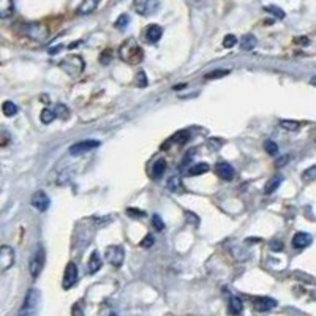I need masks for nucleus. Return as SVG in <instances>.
Segmentation results:
<instances>
[{
	"instance_id": "f257e3e1",
	"label": "nucleus",
	"mask_w": 316,
	"mask_h": 316,
	"mask_svg": "<svg viewBox=\"0 0 316 316\" xmlns=\"http://www.w3.org/2000/svg\"><path fill=\"white\" fill-rule=\"evenodd\" d=\"M118 56H121V59L124 62H127L130 65H136L142 60L144 52L135 38H128L127 42H124L122 46L118 48Z\"/></svg>"
},
{
	"instance_id": "f03ea898",
	"label": "nucleus",
	"mask_w": 316,
	"mask_h": 316,
	"mask_svg": "<svg viewBox=\"0 0 316 316\" xmlns=\"http://www.w3.org/2000/svg\"><path fill=\"white\" fill-rule=\"evenodd\" d=\"M60 68L68 76L76 77L84 71V60L81 56H67L60 62Z\"/></svg>"
},
{
	"instance_id": "7ed1b4c3",
	"label": "nucleus",
	"mask_w": 316,
	"mask_h": 316,
	"mask_svg": "<svg viewBox=\"0 0 316 316\" xmlns=\"http://www.w3.org/2000/svg\"><path fill=\"white\" fill-rule=\"evenodd\" d=\"M24 33L27 35L30 40H35V42H40V43H43L45 40L48 38V35H49L46 25L45 24H40V22L24 24Z\"/></svg>"
},
{
	"instance_id": "20e7f679",
	"label": "nucleus",
	"mask_w": 316,
	"mask_h": 316,
	"mask_svg": "<svg viewBox=\"0 0 316 316\" xmlns=\"http://www.w3.org/2000/svg\"><path fill=\"white\" fill-rule=\"evenodd\" d=\"M133 8L141 16H150L160 8V0H135Z\"/></svg>"
},
{
	"instance_id": "39448f33",
	"label": "nucleus",
	"mask_w": 316,
	"mask_h": 316,
	"mask_svg": "<svg viewBox=\"0 0 316 316\" xmlns=\"http://www.w3.org/2000/svg\"><path fill=\"white\" fill-rule=\"evenodd\" d=\"M38 302H40V293L36 289H30L24 299L22 308L19 310V314H32L38 308Z\"/></svg>"
},
{
	"instance_id": "423d86ee",
	"label": "nucleus",
	"mask_w": 316,
	"mask_h": 316,
	"mask_svg": "<svg viewBox=\"0 0 316 316\" xmlns=\"http://www.w3.org/2000/svg\"><path fill=\"white\" fill-rule=\"evenodd\" d=\"M104 256H106V261L109 262V264L118 267V266H122L125 253H124V248L121 245H109L106 248V252H104Z\"/></svg>"
},
{
	"instance_id": "0eeeda50",
	"label": "nucleus",
	"mask_w": 316,
	"mask_h": 316,
	"mask_svg": "<svg viewBox=\"0 0 316 316\" xmlns=\"http://www.w3.org/2000/svg\"><path fill=\"white\" fill-rule=\"evenodd\" d=\"M77 275H79L77 266L74 264V262H68L67 267H65L63 280H62L63 289H70V288H73V286L77 283Z\"/></svg>"
},
{
	"instance_id": "6e6552de",
	"label": "nucleus",
	"mask_w": 316,
	"mask_h": 316,
	"mask_svg": "<svg viewBox=\"0 0 316 316\" xmlns=\"http://www.w3.org/2000/svg\"><path fill=\"white\" fill-rule=\"evenodd\" d=\"M43 266H45V250L38 248L33 258L30 259V264H29V270H30V275L33 276V279H36V276L42 273Z\"/></svg>"
},
{
	"instance_id": "1a4fd4ad",
	"label": "nucleus",
	"mask_w": 316,
	"mask_h": 316,
	"mask_svg": "<svg viewBox=\"0 0 316 316\" xmlns=\"http://www.w3.org/2000/svg\"><path fill=\"white\" fill-rule=\"evenodd\" d=\"M100 147V141H95V139H86V141H79L76 144L70 147V153L71 155H81V153H86V152H90L92 149H97Z\"/></svg>"
},
{
	"instance_id": "9d476101",
	"label": "nucleus",
	"mask_w": 316,
	"mask_h": 316,
	"mask_svg": "<svg viewBox=\"0 0 316 316\" xmlns=\"http://www.w3.org/2000/svg\"><path fill=\"white\" fill-rule=\"evenodd\" d=\"M13 264H15V252H13L11 247L4 245L0 248V269H2V272H5Z\"/></svg>"
},
{
	"instance_id": "9b49d317",
	"label": "nucleus",
	"mask_w": 316,
	"mask_h": 316,
	"mask_svg": "<svg viewBox=\"0 0 316 316\" xmlns=\"http://www.w3.org/2000/svg\"><path fill=\"white\" fill-rule=\"evenodd\" d=\"M32 206L36 209V210H40V212H45V210H48L49 209V204H51V200L48 198V194L45 193V191H42V190H38L36 193H33V196H32Z\"/></svg>"
},
{
	"instance_id": "f8f14e48",
	"label": "nucleus",
	"mask_w": 316,
	"mask_h": 316,
	"mask_svg": "<svg viewBox=\"0 0 316 316\" xmlns=\"http://www.w3.org/2000/svg\"><path fill=\"white\" fill-rule=\"evenodd\" d=\"M215 173H217V176H218L221 180H231V179L234 177V174H235V171H234V168H232L229 163H226V162H220V163H217V166H215Z\"/></svg>"
},
{
	"instance_id": "ddd939ff",
	"label": "nucleus",
	"mask_w": 316,
	"mask_h": 316,
	"mask_svg": "<svg viewBox=\"0 0 316 316\" xmlns=\"http://www.w3.org/2000/svg\"><path fill=\"white\" fill-rule=\"evenodd\" d=\"M276 307V300L270 297H256L253 299V308L256 311H269Z\"/></svg>"
},
{
	"instance_id": "4468645a",
	"label": "nucleus",
	"mask_w": 316,
	"mask_h": 316,
	"mask_svg": "<svg viewBox=\"0 0 316 316\" xmlns=\"http://www.w3.org/2000/svg\"><path fill=\"white\" fill-rule=\"evenodd\" d=\"M162 35H163V29L158 24L149 25L147 30H146V40L149 43H158V42H160Z\"/></svg>"
},
{
	"instance_id": "2eb2a0df",
	"label": "nucleus",
	"mask_w": 316,
	"mask_h": 316,
	"mask_svg": "<svg viewBox=\"0 0 316 316\" xmlns=\"http://www.w3.org/2000/svg\"><path fill=\"white\" fill-rule=\"evenodd\" d=\"M311 244V235L308 232H296L293 237V245L296 248H305Z\"/></svg>"
},
{
	"instance_id": "dca6fc26",
	"label": "nucleus",
	"mask_w": 316,
	"mask_h": 316,
	"mask_svg": "<svg viewBox=\"0 0 316 316\" xmlns=\"http://www.w3.org/2000/svg\"><path fill=\"white\" fill-rule=\"evenodd\" d=\"M15 13V4L13 0H0V18L8 19Z\"/></svg>"
},
{
	"instance_id": "f3484780",
	"label": "nucleus",
	"mask_w": 316,
	"mask_h": 316,
	"mask_svg": "<svg viewBox=\"0 0 316 316\" xmlns=\"http://www.w3.org/2000/svg\"><path fill=\"white\" fill-rule=\"evenodd\" d=\"M100 269H101V258H100L98 252H94V253L90 255V258H89L87 272H89L90 275H94V273H97Z\"/></svg>"
},
{
	"instance_id": "a211bd4d",
	"label": "nucleus",
	"mask_w": 316,
	"mask_h": 316,
	"mask_svg": "<svg viewBox=\"0 0 316 316\" xmlns=\"http://www.w3.org/2000/svg\"><path fill=\"white\" fill-rule=\"evenodd\" d=\"M100 2L101 0H83V4L77 11L81 13V15H90V13H94L98 8Z\"/></svg>"
},
{
	"instance_id": "6ab92c4d",
	"label": "nucleus",
	"mask_w": 316,
	"mask_h": 316,
	"mask_svg": "<svg viewBox=\"0 0 316 316\" xmlns=\"http://www.w3.org/2000/svg\"><path fill=\"white\" fill-rule=\"evenodd\" d=\"M256 36L255 35H244L242 38H241V48L244 49V51H253L255 48H256Z\"/></svg>"
},
{
	"instance_id": "aec40b11",
	"label": "nucleus",
	"mask_w": 316,
	"mask_h": 316,
	"mask_svg": "<svg viewBox=\"0 0 316 316\" xmlns=\"http://www.w3.org/2000/svg\"><path fill=\"white\" fill-rule=\"evenodd\" d=\"M282 182H283V177H282V176H275V177H272V179L266 183L264 193H266V194H272L275 190H279V187L282 185Z\"/></svg>"
},
{
	"instance_id": "412c9836",
	"label": "nucleus",
	"mask_w": 316,
	"mask_h": 316,
	"mask_svg": "<svg viewBox=\"0 0 316 316\" xmlns=\"http://www.w3.org/2000/svg\"><path fill=\"white\" fill-rule=\"evenodd\" d=\"M40 118H42V122H43L45 125H48V124H51V122H54V121H56V118H57V112H56V109L45 108V109L42 111V114H40Z\"/></svg>"
},
{
	"instance_id": "4be33fe9",
	"label": "nucleus",
	"mask_w": 316,
	"mask_h": 316,
	"mask_svg": "<svg viewBox=\"0 0 316 316\" xmlns=\"http://www.w3.org/2000/svg\"><path fill=\"white\" fill-rule=\"evenodd\" d=\"M166 171V160H158L152 166V176L153 179H160Z\"/></svg>"
},
{
	"instance_id": "5701e85b",
	"label": "nucleus",
	"mask_w": 316,
	"mask_h": 316,
	"mask_svg": "<svg viewBox=\"0 0 316 316\" xmlns=\"http://www.w3.org/2000/svg\"><path fill=\"white\" fill-rule=\"evenodd\" d=\"M229 311L232 314H239L244 311V304H242V300L239 297H231L229 300Z\"/></svg>"
},
{
	"instance_id": "b1692460",
	"label": "nucleus",
	"mask_w": 316,
	"mask_h": 316,
	"mask_svg": "<svg viewBox=\"0 0 316 316\" xmlns=\"http://www.w3.org/2000/svg\"><path fill=\"white\" fill-rule=\"evenodd\" d=\"M207 171H209L207 163H196V165H191L188 173H190V176H201V174L207 173Z\"/></svg>"
},
{
	"instance_id": "393cba45",
	"label": "nucleus",
	"mask_w": 316,
	"mask_h": 316,
	"mask_svg": "<svg viewBox=\"0 0 316 316\" xmlns=\"http://www.w3.org/2000/svg\"><path fill=\"white\" fill-rule=\"evenodd\" d=\"M2 111L7 117H13L18 114V106L13 101H4L2 104Z\"/></svg>"
},
{
	"instance_id": "a878e982",
	"label": "nucleus",
	"mask_w": 316,
	"mask_h": 316,
	"mask_svg": "<svg viewBox=\"0 0 316 316\" xmlns=\"http://www.w3.org/2000/svg\"><path fill=\"white\" fill-rule=\"evenodd\" d=\"M166 185H168V188H169L171 191H177V190L182 188V180H180L179 176H171Z\"/></svg>"
},
{
	"instance_id": "bb28decb",
	"label": "nucleus",
	"mask_w": 316,
	"mask_h": 316,
	"mask_svg": "<svg viewBox=\"0 0 316 316\" xmlns=\"http://www.w3.org/2000/svg\"><path fill=\"white\" fill-rule=\"evenodd\" d=\"M267 13H270V15H273L275 18H279V19H283L285 18V11L282 10V8H279V7H275V5H269V7H266L264 8Z\"/></svg>"
},
{
	"instance_id": "cd10ccee",
	"label": "nucleus",
	"mask_w": 316,
	"mask_h": 316,
	"mask_svg": "<svg viewBox=\"0 0 316 316\" xmlns=\"http://www.w3.org/2000/svg\"><path fill=\"white\" fill-rule=\"evenodd\" d=\"M128 22H130V16L128 15H121V16L117 18V21H115V27L118 30H124L127 25H128Z\"/></svg>"
},
{
	"instance_id": "c85d7f7f",
	"label": "nucleus",
	"mask_w": 316,
	"mask_h": 316,
	"mask_svg": "<svg viewBox=\"0 0 316 316\" xmlns=\"http://www.w3.org/2000/svg\"><path fill=\"white\" fill-rule=\"evenodd\" d=\"M152 225L156 231H163L165 229V221L162 220V217L158 214H153L152 215Z\"/></svg>"
},
{
	"instance_id": "c756f323",
	"label": "nucleus",
	"mask_w": 316,
	"mask_h": 316,
	"mask_svg": "<svg viewBox=\"0 0 316 316\" xmlns=\"http://www.w3.org/2000/svg\"><path fill=\"white\" fill-rule=\"evenodd\" d=\"M264 149H266V152L269 155H276V153H279V146H276V144L273 141H270V139H267L264 142Z\"/></svg>"
},
{
	"instance_id": "7c9ffc66",
	"label": "nucleus",
	"mask_w": 316,
	"mask_h": 316,
	"mask_svg": "<svg viewBox=\"0 0 316 316\" xmlns=\"http://www.w3.org/2000/svg\"><path fill=\"white\" fill-rule=\"evenodd\" d=\"M280 125H282L285 130H288V131H297L299 127H300L299 122H293V121H282Z\"/></svg>"
},
{
	"instance_id": "2f4dec72",
	"label": "nucleus",
	"mask_w": 316,
	"mask_h": 316,
	"mask_svg": "<svg viewBox=\"0 0 316 316\" xmlns=\"http://www.w3.org/2000/svg\"><path fill=\"white\" fill-rule=\"evenodd\" d=\"M228 74H229V70H215L212 73H207L206 74V79H218V77L228 76Z\"/></svg>"
},
{
	"instance_id": "473e14b6",
	"label": "nucleus",
	"mask_w": 316,
	"mask_h": 316,
	"mask_svg": "<svg viewBox=\"0 0 316 316\" xmlns=\"http://www.w3.org/2000/svg\"><path fill=\"white\" fill-rule=\"evenodd\" d=\"M127 214L130 217H135V218H142L144 215H146V212H144V210H139V209H135V207L127 209Z\"/></svg>"
},
{
	"instance_id": "72a5a7b5",
	"label": "nucleus",
	"mask_w": 316,
	"mask_h": 316,
	"mask_svg": "<svg viewBox=\"0 0 316 316\" xmlns=\"http://www.w3.org/2000/svg\"><path fill=\"white\" fill-rule=\"evenodd\" d=\"M237 45V38L234 35H226L225 40H223V46L225 48H234Z\"/></svg>"
},
{
	"instance_id": "f704fd0d",
	"label": "nucleus",
	"mask_w": 316,
	"mask_h": 316,
	"mask_svg": "<svg viewBox=\"0 0 316 316\" xmlns=\"http://www.w3.org/2000/svg\"><path fill=\"white\" fill-rule=\"evenodd\" d=\"M56 112H57V117L68 118V108L63 106V104H57V106H56Z\"/></svg>"
},
{
	"instance_id": "c9c22d12",
	"label": "nucleus",
	"mask_w": 316,
	"mask_h": 316,
	"mask_svg": "<svg viewBox=\"0 0 316 316\" xmlns=\"http://www.w3.org/2000/svg\"><path fill=\"white\" fill-rule=\"evenodd\" d=\"M138 77H136V84L142 89V87H146L147 86V77H146V73L144 71H139L138 74H136Z\"/></svg>"
},
{
	"instance_id": "e433bc0d",
	"label": "nucleus",
	"mask_w": 316,
	"mask_h": 316,
	"mask_svg": "<svg viewBox=\"0 0 316 316\" xmlns=\"http://www.w3.org/2000/svg\"><path fill=\"white\" fill-rule=\"evenodd\" d=\"M153 242H155L153 235H152V234H147L146 237H144V241L141 242V247H144V248H149V247H152V245H153Z\"/></svg>"
},
{
	"instance_id": "4c0bfd02",
	"label": "nucleus",
	"mask_w": 316,
	"mask_h": 316,
	"mask_svg": "<svg viewBox=\"0 0 316 316\" xmlns=\"http://www.w3.org/2000/svg\"><path fill=\"white\" fill-rule=\"evenodd\" d=\"M179 139V142L182 144V142H185L187 139H188V133L187 131H180V133H177V136H176V141Z\"/></svg>"
},
{
	"instance_id": "58836bf2",
	"label": "nucleus",
	"mask_w": 316,
	"mask_h": 316,
	"mask_svg": "<svg viewBox=\"0 0 316 316\" xmlns=\"http://www.w3.org/2000/svg\"><path fill=\"white\" fill-rule=\"evenodd\" d=\"M270 248L272 250H282L283 248V244L279 242V241H273V242H270Z\"/></svg>"
},
{
	"instance_id": "ea45409f",
	"label": "nucleus",
	"mask_w": 316,
	"mask_h": 316,
	"mask_svg": "<svg viewBox=\"0 0 316 316\" xmlns=\"http://www.w3.org/2000/svg\"><path fill=\"white\" fill-rule=\"evenodd\" d=\"M286 160H288V156H283L282 160H279V162H276V166H283V163H285Z\"/></svg>"
},
{
	"instance_id": "a19ab883",
	"label": "nucleus",
	"mask_w": 316,
	"mask_h": 316,
	"mask_svg": "<svg viewBox=\"0 0 316 316\" xmlns=\"http://www.w3.org/2000/svg\"><path fill=\"white\" fill-rule=\"evenodd\" d=\"M310 84H311V86H314V87H316V76H313V77H311V79H310Z\"/></svg>"
}]
</instances>
